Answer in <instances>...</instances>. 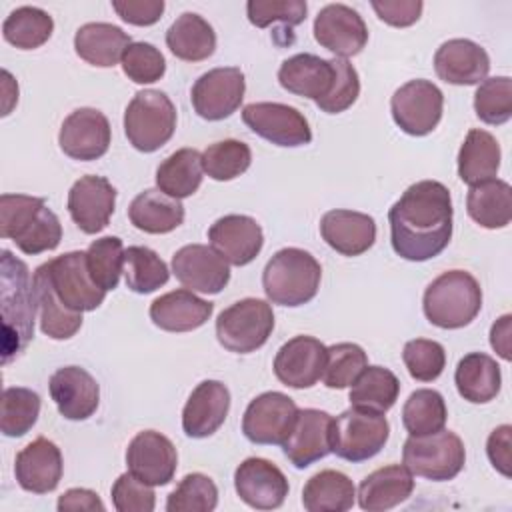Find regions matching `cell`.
I'll return each instance as SVG.
<instances>
[{"mask_svg":"<svg viewBox=\"0 0 512 512\" xmlns=\"http://www.w3.org/2000/svg\"><path fill=\"white\" fill-rule=\"evenodd\" d=\"M452 198L438 180H420L388 210L394 252L410 262L438 256L452 238Z\"/></svg>","mask_w":512,"mask_h":512,"instance_id":"1","label":"cell"},{"mask_svg":"<svg viewBox=\"0 0 512 512\" xmlns=\"http://www.w3.org/2000/svg\"><path fill=\"white\" fill-rule=\"evenodd\" d=\"M2 298V364L14 360L34 338V282L28 266L2 250L0 272Z\"/></svg>","mask_w":512,"mask_h":512,"instance_id":"2","label":"cell"},{"mask_svg":"<svg viewBox=\"0 0 512 512\" xmlns=\"http://www.w3.org/2000/svg\"><path fill=\"white\" fill-rule=\"evenodd\" d=\"M0 234L12 240L24 254L54 250L62 240L58 216L46 206L44 198L28 194L0 196Z\"/></svg>","mask_w":512,"mask_h":512,"instance_id":"3","label":"cell"},{"mask_svg":"<svg viewBox=\"0 0 512 512\" xmlns=\"http://www.w3.org/2000/svg\"><path fill=\"white\" fill-rule=\"evenodd\" d=\"M320 262L302 248H282L264 266L262 288L272 304L302 306L310 302L320 288Z\"/></svg>","mask_w":512,"mask_h":512,"instance_id":"4","label":"cell"},{"mask_svg":"<svg viewBox=\"0 0 512 512\" xmlns=\"http://www.w3.org/2000/svg\"><path fill=\"white\" fill-rule=\"evenodd\" d=\"M482 308V288L466 270H448L434 278L422 298V310L430 324L456 330L468 326Z\"/></svg>","mask_w":512,"mask_h":512,"instance_id":"5","label":"cell"},{"mask_svg":"<svg viewBox=\"0 0 512 512\" xmlns=\"http://www.w3.org/2000/svg\"><path fill=\"white\" fill-rule=\"evenodd\" d=\"M176 130V108L160 90H140L124 110V134L138 152H156Z\"/></svg>","mask_w":512,"mask_h":512,"instance_id":"6","label":"cell"},{"mask_svg":"<svg viewBox=\"0 0 512 512\" xmlns=\"http://www.w3.org/2000/svg\"><path fill=\"white\" fill-rule=\"evenodd\" d=\"M390 436V424L382 412L348 408L330 424V450L348 462L374 458Z\"/></svg>","mask_w":512,"mask_h":512,"instance_id":"7","label":"cell"},{"mask_svg":"<svg viewBox=\"0 0 512 512\" xmlns=\"http://www.w3.org/2000/svg\"><path fill=\"white\" fill-rule=\"evenodd\" d=\"M466 462L462 438L452 430L408 436L402 448V464L416 476L444 482L460 474Z\"/></svg>","mask_w":512,"mask_h":512,"instance_id":"8","label":"cell"},{"mask_svg":"<svg viewBox=\"0 0 512 512\" xmlns=\"http://www.w3.org/2000/svg\"><path fill=\"white\" fill-rule=\"evenodd\" d=\"M272 330V306L260 298H242L224 308L216 318V338L220 346L234 354H250L262 348Z\"/></svg>","mask_w":512,"mask_h":512,"instance_id":"9","label":"cell"},{"mask_svg":"<svg viewBox=\"0 0 512 512\" xmlns=\"http://www.w3.org/2000/svg\"><path fill=\"white\" fill-rule=\"evenodd\" d=\"M444 108L442 90L430 80H410L402 84L390 100V110L396 126L408 136H426L430 134L440 118Z\"/></svg>","mask_w":512,"mask_h":512,"instance_id":"10","label":"cell"},{"mask_svg":"<svg viewBox=\"0 0 512 512\" xmlns=\"http://www.w3.org/2000/svg\"><path fill=\"white\" fill-rule=\"evenodd\" d=\"M44 268L48 272L56 296L68 310L90 312L104 302L106 290L94 284L88 272L86 252L74 250L60 254L44 262Z\"/></svg>","mask_w":512,"mask_h":512,"instance_id":"11","label":"cell"},{"mask_svg":"<svg viewBox=\"0 0 512 512\" xmlns=\"http://www.w3.org/2000/svg\"><path fill=\"white\" fill-rule=\"evenodd\" d=\"M246 80L244 72L236 66H222L204 72L190 90L194 112L208 120L218 122L232 116L244 98Z\"/></svg>","mask_w":512,"mask_h":512,"instance_id":"12","label":"cell"},{"mask_svg":"<svg viewBox=\"0 0 512 512\" xmlns=\"http://www.w3.org/2000/svg\"><path fill=\"white\" fill-rule=\"evenodd\" d=\"M298 418L296 402L282 392H264L244 410L242 432L252 444H284Z\"/></svg>","mask_w":512,"mask_h":512,"instance_id":"13","label":"cell"},{"mask_svg":"<svg viewBox=\"0 0 512 512\" xmlns=\"http://www.w3.org/2000/svg\"><path fill=\"white\" fill-rule=\"evenodd\" d=\"M244 124L260 138L284 146L296 148L310 144L312 130L300 110L280 102H252L242 110Z\"/></svg>","mask_w":512,"mask_h":512,"instance_id":"14","label":"cell"},{"mask_svg":"<svg viewBox=\"0 0 512 512\" xmlns=\"http://www.w3.org/2000/svg\"><path fill=\"white\" fill-rule=\"evenodd\" d=\"M112 140L108 118L96 108H78L70 112L58 132L60 150L80 162L102 158Z\"/></svg>","mask_w":512,"mask_h":512,"instance_id":"15","label":"cell"},{"mask_svg":"<svg viewBox=\"0 0 512 512\" xmlns=\"http://www.w3.org/2000/svg\"><path fill=\"white\" fill-rule=\"evenodd\" d=\"M234 488L244 504L256 510L280 508L288 496L284 472L270 460L250 456L234 470Z\"/></svg>","mask_w":512,"mask_h":512,"instance_id":"16","label":"cell"},{"mask_svg":"<svg viewBox=\"0 0 512 512\" xmlns=\"http://www.w3.org/2000/svg\"><path fill=\"white\" fill-rule=\"evenodd\" d=\"M172 272L184 288L200 294H218L230 280L228 262L206 244H186L176 250Z\"/></svg>","mask_w":512,"mask_h":512,"instance_id":"17","label":"cell"},{"mask_svg":"<svg viewBox=\"0 0 512 512\" xmlns=\"http://www.w3.org/2000/svg\"><path fill=\"white\" fill-rule=\"evenodd\" d=\"M126 466L132 476L150 484H168L178 466V452L172 440L156 430L138 432L126 448Z\"/></svg>","mask_w":512,"mask_h":512,"instance_id":"18","label":"cell"},{"mask_svg":"<svg viewBox=\"0 0 512 512\" xmlns=\"http://www.w3.org/2000/svg\"><path fill=\"white\" fill-rule=\"evenodd\" d=\"M316 42L338 58L356 56L368 42V28L362 16L346 4H326L314 18Z\"/></svg>","mask_w":512,"mask_h":512,"instance_id":"19","label":"cell"},{"mask_svg":"<svg viewBox=\"0 0 512 512\" xmlns=\"http://www.w3.org/2000/svg\"><path fill=\"white\" fill-rule=\"evenodd\" d=\"M326 346L314 336H294L274 356L276 378L290 388H312L326 366Z\"/></svg>","mask_w":512,"mask_h":512,"instance_id":"20","label":"cell"},{"mask_svg":"<svg viewBox=\"0 0 512 512\" xmlns=\"http://www.w3.org/2000/svg\"><path fill=\"white\" fill-rule=\"evenodd\" d=\"M116 204V188L104 178L80 176L68 192V214L84 234H98L110 222Z\"/></svg>","mask_w":512,"mask_h":512,"instance_id":"21","label":"cell"},{"mask_svg":"<svg viewBox=\"0 0 512 512\" xmlns=\"http://www.w3.org/2000/svg\"><path fill=\"white\" fill-rule=\"evenodd\" d=\"M50 396L66 420H86L100 404V386L96 378L80 366L58 368L48 382Z\"/></svg>","mask_w":512,"mask_h":512,"instance_id":"22","label":"cell"},{"mask_svg":"<svg viewBox=\"0 0 512 512\" xmlns=\"http://www.w3.org/2000/svg\"><path fill=\"white\" fill-rule=\"evenodd\" d=\"M210 246L232 266L250 264L264 246L260 224L244 214H228L208 228Z\"/></svg>","mask_w":512,"mask_h":512,"instance_id":"23","label":"cell"},{"mask_svg":"<svg viewBox=\"0 0 512 512\" xmlns=\"http://www.w3.org/2000/svg\"><path fill=\"white\" fill-rule=\"evenodd\" d=\"M64 470L60 448L40 436L26 444L14 460V476L22 490L34 494H48L60 484Z\"/></svg>","mask_w":512,"mask_h":512,"instance_id":"24","label":"cell"},{"mask_svg":"<svg viewBox=\"0 0 512 512\" xmlns=\"http://www.w3.org/2000/svg\"><path fill=\"white\" fill-rule=\"evenodd\" d=\"M434 70L446 84L476 86L488 78L490 58L480 44L468 38H452L436 50Z\"/></svg>","mask_w":512,"mask_h":512,"instance_id":"25","label":"cell"},{"mask_svg":"<svg viewBox=\"0 0 512 512\" xmlns=\"http://www.w3.org/2000/svg\"><path fill=\"white\" fill-rule=\"evenodd\" d=\"M330 424L332 416L318 408L298 410L296 424L282 444L284 456L298 470L328 456L330 450Z\"/></svg>","mask_w":512,"mask_h":512,"instance_id":"26","label":"cell"},{"mask_svg":"<svg viewBox=\"0 0 512 512\" xmlns=\"http://www.w3.org/2000/svg\"><path fill=\"white\" fill-rule=\"evenodd\" d=\"M336 80V60H326L310 52L294 54L282 62L278 82L290 94L310 98L316 104L324 100Z\"/></svg>","mask_w":512,"mask_h":512,"instance_id":"27","label":"cell"},{"mask_svg":"<svg viewBox=\"0 0 512 512\" xmlns=\"http://www.w3.org/2000/svg\"><path fill=\"white\" fill-rule=\"evenodd\" d=\"M228 410V388L220 380H204L192 390L184 404L182 430L190 438H208L224 424Z\"/></svg>","mask_w":512,"mask_h":512,"instance_id":"28","label":"cell"},{"mask_svg":"<svg viewBox=\"0 0 512 512\" xmlns=\"http://www.w3.org/2000/svg\"><path fill=\"white\" fill-rule=\"evenodd\" d=\"M322 240L342 256H360L376 240V222L372 216L356 210H328L320 220Z\"/></svg>","mask_w":512,"mask_h":512,"instance_id":"29","label":"cell"},{"mask_svg":"<svg viewBox=\"0 0 512 512\" xmlns=\"http://www.w3.org/2000/svg\"><path fill=\"white\" fill-rule=\"evenodd\" d=\"M150 320L154 326L166 332H190L204 326L212 312L214 304L196 296L188 288L172 290L162 294L150 304Z\"/></svg>","mask_w":512,"mask_h":512,"instance_id":"30","label":"cell"},{"mask_svg":"<svg viewBox=\"0 0 512 512\" xmlns=\"http://www.w3.org/2000/svg\"><path fill=\"white\" fill-rule=\"evenodd\" d=\"M414 474L404 464H388L370 472L358 486V504L368 512L390 510L410 498Z\"/></svg>","mask_w":512,"mask_h":512,"instance_id":"31","label":"cell"},{"mask_svg":"<svg viewBox=\"0 0 512 512\" xmlns=\"http://www.w3.org/2000/svg\"><path fill=\"white\" fill-rule=\"evenodd\" d=\"M132 44L128 32L110 22L82 24L74 34L76 54L98 68H112L122 60L124 50Z\"/></svg>","mask_w":512,"mask_h":512,"instance_id":"32","label":"cell"},{"mask_svg":"<svg viewBox=\"0 0 512 512\" xmlns=\"http://www.w3.org/2000/svg\"><path fill=\"white\" fill-rule=\"evenodd\" d=\"M454 384L464 400L472 404H486L500 392V366L492 356L484 352H470L458 360Z\"/></svg>","mask_w":512,"mask_h":512,"instance_id":"33","label":"cell"},{"mask_svg":"<svg viewBox=\"0 0 512 512\" xmlns=\"http://www.w3.org/2000/svg\"><path fill=\"white\" fill-rule=\"evenodd\" d=\"M128 218L146 234H168L184 222V206L158 188H148L130 202Z\"/></svg>","mask_w":512,"mask_h":512,"instance_id":"34","label":"cell"},{"mask_svg":"<svg viewBox=\"0 0 512 512\" xmlns=\"http://www.w3.org/2000/svg\"><path fill=\"white\" fill-rule=\"evenodd\" d=\"M34 298L40 316V330L52 340H68L82 326V312L68 310L56 296L44 264L34 270Z\"/></svg>","mask_w":512,"mask_h":512,"instance_id":"35","label":"cell"},{"mask_svg":"<svg viewBox=\"0 0 512 512\" xmlns=\"http://www.w3.org/2000/svg\"><path fill=\"white\" fill-rule=\"evenodd\" d=\"M500 158L498 140L486 130L472 128L458 150V176L468 186L492 180L500 170Z\"/></svg>","mask_w":512,"mask_h":512,"instance_id":"36","label":"cell"},{"mask_svg":"<svg viewBox=\"0 0 512 512\" xmlns=\"http://www.w3.org/2000/svg\"><path fill=\"white\" fill-rule=\"evenodd\" d=\"M166 46L184 62H202L216 50V32L200 14L184 12L166 30Z\"/></svg>","mask_w":512,"mask_h":512,"instance_id":"37","label":"cell"},{"mask_svg":"<svg viewBox=\"0 0 512 512\" xmlns=\"http://www.w3.org/2000/svg\"><path fill=\"white\" fill-rule=\"evenodd\" d=\"M468 216L486 230L504 228L512 220V188L508 182L492 178L470 186L466 198Z\"/></svg>","mask_w":512,"mask_h":512,"instance_id":"38","label":"cell"},{"mask_svg":"<svg viewBox=\"0 0 512 512\" xmlns=\"http://www.w3.org/2000/svg\"><path fill=\"white\" fill-rule=\"evenodd\" d=\"M356 488L340 470H320L302 488V506L308 512H346L354 506Z\"/></svg>","mask_w":512,"mask_h":512,"instance_id":"39","label":"cell"},{"mask_svg":"<svg viewBox=\"0 0 512 512\" xmlns=\"http://www.w3.org/2000/svg\"><path fill=\"white\" fill-rule=\"evenodd\" d=\"M202 154L196 148H180L156 168V186L170 198L192 196L202 184Z\"/></svg>","mask_w":512,"mask_h":512,"instance_id":"40","label":"cell"},{"mask_svg":"<svg viewBox=\"0 0 512 512\" xmlns=\"http://www.w3.org/2000/svg\"><path fill=\"white\" fill-rule=\"evenodd\" d=\"M400 394V380L384 366H366L354 380L348 400L356 408L374 412H388Z\"/></svg>","mask_w":512,"mask_h":512,"instance_id":"41","label":"cell"},{"mask_svg":"<svg viewBox=\"0 0 512 512\" xmlns=\"http://www.w3.org/2000/svg\"><path fill=\"white\" fill-rule=\"evenodd\" d=\"M54 32L52 16L36 6H20L12 10L4 24L2 36L8 44L20 50H34L48 42Z\"/></svg>","mask_w":512,"mask_h":512,"instance_id":"42","label":"cell"},{"mask_svg":"<svg viewBox=\"0 0 512 512\" xmlns=\"http://www.w3.org/2000/svg\"><path fill=\"white\" fill-rule=\"evenodd\" d=\"M448 418L446 402L438 390H414L402 408V424L410 436L432 434L444 428Z\"/></svg>","mask_w":512,"mask_h":512,"instance_id":"43","label":"cell"},{"mask_svg":"<svg viewBox=\"0 0 512 512\" xmlns=\"http://www.w3.org/2000/svg\"><path fill=\"white\" fill-rule=\"evenodd\" d=\"M126 286L136 294H150L170 278L166 262L148 246H128L124 250Z\"/></svg>","mask_w":512,"mask_h":512,"instance_id":"44","label":"cell"},{"mask_svg":"<svg viewBox=\"0 0 512 512\" xmlns=\"http://www.w3.org/2000/svg\"><path fill=\"white\" fill-rule=\"evenodd\" d=\"M40 414V396L22 386H12L2 392L0 430L8 438H20L36 424Z\"/></svg>","mask_w":512,"mask_h":512,"instance_id":"45","label":"cell"},{"mask_svg":"<svg viewBox=\"0 0 512 512\" xmlns=\"http://www.w3.org/2000/svg\"><path fill=\"white\" fill-rule=\"evenodd\" d=\"M250 162H252L250 146L234 138L214 142L202 152L204 172L218 182H228L238 178L250 168Z\"/></svg>","mask_w":512,"mask_h":512,"instance_id":"46","label":"cell"},{"mask_svg":"<svg viewBox=\"0 0 512 512\" xmlns=\"http://www.w3.org/2000/svg\"><path fill=\"white\" fill-rule=\"evenodd\" d=\"M88 272L96 286L114 290L124 272V244L118 236H104L94 240L86 250Z\"/></svg>","mask_w":512,"mask_h":512,"instance_id":"47","label":"cell"},{"mask_svg":"<svg viewBox=\"0 0 512 512\" xmlns=\"http://www.w3.org/2000/svg\"><path fill=\"white\" fill-rule=\"evenodd\" d=\"M368 366V356L362 346L354 342H340L326 350V366L322 380L326 388L342 390L354 384V380Z\"/></svg>","mask_w":512,"mask_h":512,"instance_id":"48","label":"cell"},{"mask_svg":"<svg viewBox=\"0 0 512 512\" xmlns=\"http://www.w3.org/2000/svg\"><path fill=\"white\" fill-rule=\"evenodd\" d=\"M218 506V488L214 480L202 472L186 474L168 494V512H212Z\"/></svg>","mask_w":512,"mask_h":512,"instance_id":"49","label":"cell"},{"mask_svg":"<svg viewBox=\"0 0 512 512\" xmlns=\"http://www.w3.org/2000/svg\"><path fill=\"white\" fill-rule=\"evenodd\" d=\"M474 112L484 124L500 126L512 116V80L510 76L486 78L474 94Z\"/></svg>","mask_w":512,"mask_h":512,"instance_id":"50","label":"cell"},{"mask_svg":"<svg viewBox=\"0 0 512 512\" xmlns=\"http://www.w3.org/2000/svg\"><path fill=\"white\" fill-rule=\"evenodd\" d=\"M402 360L414 380L432 382L442 374L446 366V352L444 346L436 340L414 338L404 344Z\"/></svg>","mask_w":512,"mask_h":512,"instance_id":"51","label":"cell"},{"mask_svg":"<svg viewBox=\"0 0 512 512\" xmlns=\"http://www.w3.org/2000/svg\"><path fill=\"white\" fill-rule=\"evenodd\" d=\"M122 72L136 84L158 82L166 72L162 52L150 42H132L122 54Z\"/></svg>","mask_w":512,"mask_h":512,"instance_id":"52","label":"cell"},{"mask_svg":"<svg viewBox=\"0 0 512 512\" xmlns=\"http://www.w3.org/2000/svg\"><path fill=\"white\" fill-rule=\"evenodd\" d=\"M308 4L304 0H250L246 2V14L252 26L268 28L274 22L286 26H298L306 20Z\"/></svg>","mask_w":512,"mask_h":512,"instance_id":"53","label":"cell"},{"mask_svg":"<svg viewBox=\"0 0 512 512\" xmlns=\"http://www.w3.org/2000/svg\"><path fill=\"white\" fill-rule=\"evenodd\" d=\"M334 60H336L334 86H332L330 94L316 104L326 114H340V112L348 110L360 94V78H358L356 68L344 58H334Z\"/></svg>","mask_w":512,"mask_h":512,"instance_id":"54","label":"cell"},{"mask_svg":"<svg viewBox=\"0 0 512 512\" xmlns=\"http://www.w3.org/2000/svg\"><path fill=\"white\" fill-rule=\"evenodd\" d=\"M112 504L118 512H152L156 494L150 484L124 472L112 484Z\"/></svg>","mask_w":512,"mask_h":512,"instance_id":"55","label":"cell"},{"mask_svg":"<svg viewBox=\"0 0 512 512\" xmlns=\"http://www.w3.org/2000/svg\"><path fill=\"white\" fill-rule=\"evenodd\" d=\"M370 4L376 16L394 28L412 26L418 22L424 8L420 0H372Z\"/></svg>","mask_w":512,"mask_h":512,"instance_id":"56","label":"cell"},{"mask_svg":"<svg viewBox=\"0 0 512 512\" xmlns=\"http://www.w3.org/2000/svg\"><path fill=\"white\" fill-rule=\"evenodd\" d=\"M164 0H112L114 12L132 26H152L164 12Z\"/></svg>","mask_w":512,"mask_h":512,"instance_id":"57","label":"cell"},{"mask_svg":"<svg viewBox=\"0 0 512 512\" xmlns=\"http://www.w3.org/2000/svg\"><path fill=\"white\" fill-rule=\"evenodd\" d=\"M510 436H512V426L510 424H502L498 428H494L488 436L486 442V454L488 460L492 462V466L506 478H510L512 474V454H510Z\"/></svg>","mask_w":512,"mask_h":512,"instance_id":"58","label":"cell"},{"mask_svg":"<svg viewBox=\"0 0 512 512\" xmlns=\"http://www.w3.org/2000/svg\"><path fill=\"white\" fill-rule=\"evenodd\" d=\"M56 508H58V512H78V510L104 512L106 510L100 496L94 490H88V488H70V490H66L58 498Z\"/></svg>","mask_w":512,"mask_h":512,"instance_id":"59","label":"cell"},{"mask_svg":"<svg viewBox=\"0 0 512 512\" xmlns=\"http://www.w3.org/2000/svg\"><path fill=\"white\" fill-rule=\"evenodd\" d=\"M510 324H512V316L504 314L490 328V346L496 350V354L502 360L512 358V354H510V334H512Z\"/></svg>","mask_w":512,"mask_h":512,"instance_id":"60","label":"cell"}]
</instances>
